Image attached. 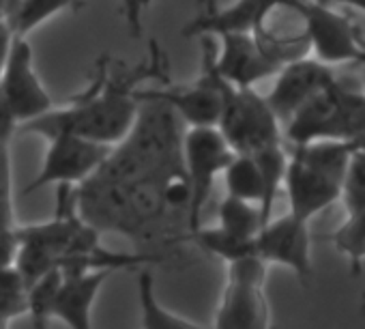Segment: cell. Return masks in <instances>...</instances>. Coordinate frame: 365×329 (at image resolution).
Listing matches in <instances>:
<instances>
[{
  "instance_id": "obj_1",
  "label": "cell",
  "mask_w": 365,
  "mask_h": 329,
  "mask_svg": "<svg viewBox=\"0 0 365 329\" xmlns=\"http://www.w3.org/2000/svg\"><path fill=\"white\" fill-rule=\"evenodd\" d=\"M150 50L153 56L146 65L118 78H112L106 69H101L84 93L76 95L67 106H54L50 112L20 125L18 133L48 138L58 131H69L114 146L127 136L138 116V84L153 76L168 78L165 61L159 54V48L153 46Z\"/></svg>"
},
{
  "instance_id": "obj_2",
  "label": "cell",
  "mask_w": 365,
  "mask_h": 329,
  "mask_svg": "<svg viewBox=\"0 0 365 329\" xmlns=\"http://www.w3.org/2000/svg\"><path fill=\"white\" fill-rule=\"evenodd\" d=\"M138 97L140 110L131 129L110 148L101 168L95 173L97 177L127 183L159 171L182 166L180 144L185 123L165 101L144 95L140 88Z\"/></svg>"
},
{
  "instance_id": "obj_3",
  "label": "cell",
  "mask_w": 365,
  "mask_h": 329,
  "mask_svg": "<svg viewBox=\"0 0 365 329\" xmlns=\"http://www.w3.org/2000/svg\"><path fill=\"white\" fill-rule=\"evenodd\" d=\"M290 146L314 140L354 142L365 133V91H354L339 78L307 99L284 125Z\"/></svg>"
},
{
  "instance_id": "obj_4",
  "label": "cell",
  "mask_w": 365,
  "mask_h": 329,
  "mask_svg": "<svg viewBox=\"0 0 365 329\" xmlns=\"http://www.w3.org/2000/svg\"><path fill=\"white\" fill-rule=\"evenodd\" d=\"M235 151L217 125L190 127L182 133L180 159H182V173H185L190 186L187 233L202 224V211L211 198L215 179L224 173Z\"/></svg>"
},
{
  "instance_id": "obj_5",
  "label": "cell",
  "mask_w": 365,
  "mask_h": 329,
  "mask_svg": "<svg viewBox=\"0 0 365 329\" xmlns=\"http://www.w3.org/2000/svg\"><path fill=\"white\" fill-rule=\"evenodd\" d=\"M224 101L220 131L235 153H256L269 144L284 142L282 123L262 95L252 88H239L224 80Z\"/></svg>"
},
{
  "instance_id": "obj_6",
  "label": "cell",
  "mask_w": 365,
  "mask_h": 329,
  "mask_svg": "<svg viewBox=\"0 0 365 329\" xmlns=\"http://www.w3.org/2000/svg\"><path fill=\"white\" fill-rule=\"evenodd\" d=\"M46 140L48 151L43 166L24 190L26 194L43 190L48 186H80L101 168V163L112 148L110 144L69 131L52 133Z\"/></svg>"
},
{
  "instance_id": "obj_7",
  "label": "cell",
  "mask_w": 365,
  "mask_h": 329,
  "mask_svg": "<svg viewBox=\"0 0 365 329\" xmlns=\"http://www.w3.org/2000/svg\"><path fill=\"white\" fill-rule=\"evenodd\" d=\"M305 24V35L314 59L324 65L361 63L365 56V41L359 39L354 24L331 3L303 0L299 7Z\"/></svg>"
},
{
  "instance_id": "obj_8",
  "label": "cell",
  "mask_w": 365,
  "mask_h": 329,
  "mask_svg": "<svg viewBox=\"0 0 365 329\" xmlns=\"http://www.w3.org/2000/svg\"><path fill=\"white\" fill-rule=\"evenodd\" d=\"M0 93L20 125L54 108V101L35 69V52L26 35H16L14 39L7 65L0 74Z\"/></svg>"
},
{
  "instance_id": "obj_9",
  "label": "cell",
  "mask_w": 365,
  "mask_h": 329,
  "mask_svg": "<svg viewBox=\"0 0 365 329\" xmlns=\"http://www.w3.org/2000/svg\"><path fill=\"white\" fill-rule=\"evenodd\" d=\"M256 254L267 265H284L301 280H307L312 273L309 222L290 211L286 216L271 218L256 235Z\"/></svg>"
},
{
  "instance_id": "obj_10",
  "label": "cell",
  "mask_w": 365,
  "mask_h": 329,
  "mask_svg": "<svg viewBox=\"0 0 365 329\" xmlns=\"http://www.w3.org/2000/svg\"><path fill=\"white\" fill-rule=\"evenodd\" d=\"M277 80L269 95H264L267 103L284 125L307 99H312L316 93L327 88L337 80L331 65L320 63L318 59L301 56L294 59L275 74Z\"/></svg>"
},
{
  "instance_id": "obj_11",
  "label": "cell",
  "mask_w": 365,
  "mask_h": 329,
  "mask_svg": "<svg viewBox=\"0 0 365 329\" xmlns=\"http://www.w3.org/2000/svg\"><path fill=\"white\" fill-rule=\"evenodd\" d=\"M217 37L222 39V52H215V69L232 86L252 88L256 82L275 76L282 69L254 33L230 31Z\"/></svg>"
},
{
  "instance_id": "obj_12",
  "label": "cell",
  "mask_w": 365,
  "mask_h": 329,
  "mask_svg": "<svg viewBox=\"0 0 365 329\" xmlns=\"http://www.w3.org/2000/svg\"><path fill=\"white\" fill-rule=\"evenodd\" d=\"M284 188L288 196V211L305 222L341 196V179L324 173L294 153L288 155Z\"/></svg>"
},
{
  "instance_id": "obj_13",
  "label": "cell",
  "mask_w": 365,
  "mask_h": 329,
  "mask_svg": "<svg viewBox=\"0 0 365 329\" xmlns=\"http://www.w3.org/2000/svg\"><path fill=\"white\" fill-rule=\"evenodd\" d=\"M301 3L303 0H237L235 5H230L226 9H213L207 5V9L198 18L187 22L182 35L185 37H202V35L217 37V35L230 33V31L254 33L279 7L301 5Z\"/></svg>"
},
{
  "instance_id": "obj_14",
  "label": "cell",
  "mask_w": 365,
  "mask_h": 329,
  "mask_svg": "<svg viewBox=\"0 0 365 329\" xmlns=\"http://www.w3.org/2000/svg\"><path fill=\"white\" fill-rule=\"evenodd\" d=\"M269 325L264 282L228 278L222 303L215 314L220 329H262Z\"/></svg>"
},
{
  "instance_id": "obj_15",
  "label": "cell",
  "mask_w": 365,
  "mask_h": 329,
  "mask_svg": "<svg viewBox=\"0 0 365 329\" xmlns=\"http://www.w3.org/2000/svg\"><path fill=\"white\" fill-rule=\"evenodd\" d=\"M110 275L112 271L108 269L63 273V282L52 305V318H61L73 329H88L95 299Z\"/></svg>"
},
{
  "instance_id": "obj_16",
  "label": "cell",
  "mask_w": 365,
  "mask_h": 329,
  "mask_svg": "<svg viewBox=\"0 0 365 329\" xmlns=\"http://www.w3.org/2000/svg\"><path fill=\"white\" fill-rule=\"evenodd\" d=\"M284 144L286 142H277V144H269L264 148H258L256 153H250L258 161L262 183H264V196L260 203V213H262L264 224L273 218L271 216L273 205H275V198L279 194V188L284 186V175H286V166H288V153H286Z\"/></svg>"
},
{
  "instance_id": "obj_17",
  "label": "cell",
  "mask_w": 365,
  "mask_h": 329,
  "mask_svg": "<svg viewBox=\"0 0 365 329\" xmlns=\"http://www.w3.org/2000/svg\"><path fill=\"white\" fill-rule=\"evenodd\" d=\"M224 181H226V192L230 196L256 203L260 207L262 196H264V183L262 175L258 168V161L250 153H235V157L228 161L224 168Z\"/></svg>"
},
{
  "instance_id": "obj_18",
  "label": "cell",
  "mask_w": 365,
  "mask_h": 329,
  "mask_svg": "<svg viewBox=\"0 0 365 329\" xmlns=\"http://www.w3.org/2000/svg\"><path fill=\"white\" fill-rule=\"evenodd\" d=\"M138 301H140V312H142V327L146 329H196L200 327L194 320H187L170 312L157 299L153 273L146 269H142L138 275Z\"/></svg>"
},
{
  "instance_id": "obj_19",
  "label": "cell",
  "mask_w": 365,
  "mask_h": 329,
  "mask_svg": "<svg viewBox=\"0 0 365 329\" xmlns=\"http://www.w3.org/2000/svg\"><path fill=\"white\" fill-rule=\"evenodd\" d=\"M185 239L192 241L194 246H198L200 250L226 260V263L256 254V239H245V237L232 235V233L224 231L222 226L202 228V224H200L198 228L190 231L185 235Z\"/></svg>"
},
{
  "instance_id": "obj_20",
  "label": "cell",
  "mask_w": 365,
  "mask_h": 329,
  "mask_svg": "<svg viewBox=\"0 0 365 329\" xmlns=\"http://www.w3.org/2000/svg\"><path fill=\"white\" fill-rule=\"evenodd\" d=\"M220 226L232 235L245 237V239H256L258 231L262 228V213L256 203L237 198L226 194V198L220 205Z\"/></svg>"
},
{
  "instance_id": "obj_21",
  "label": "cell",
  "mask_w": 365,
  "mask_h": 329,
  "mask_svg": "<svg viewBox=\"0 0 365 329\" xmlns=\"http://www.w3.org/2000/svg\"><path fill=\"white\" fill-rule=\"evenodd\" d=\"M84 3L82 0H22L16 7V11L9 16V22L16 31V35H26L48 22L50 18L67 11V9H78Z\"/></svg>"
},
{
  "instance_id": "obj_22",
  "label": "cell",
  "mask_w": 365,
  "mask_h": 329,
  "mask_svg": "<svg viewBox=\"0 0 365 329\" xmlns=\"http://www.w3.org/2000/svg\"><path fill=\"white\" fill-rule=\"evenodd\" d=\"M61 282H63V271L61 267H54L26 286V314L31 316L33 327H48Z\"/></svg>"
},
{
  "instance_id": "obj_23",
  "label": "cell",
  "mask_w": 365,
  "mask_h": 329,
  "mask_svg": "<svg viewBox=\"0 0 365 329\" xmlns=\"http://www.w3.org/2000/svg\"><path fill=\"white\" fill-rule=\"evenodd\" d=\"M26 314V282L16 267L0 269V329Z\"/></svg>"
},
{
  "instance_id": "obj_24",
  "label": "cell",
  "mask_w": 365,
  "mask_h": 329,
  "mask_svg": "<svg viewBox=\"0 0 365 329\" xmlns=\"http://www.w3.org/2000/svg\"><path fill=\"white\" fill-rule=\"evenodd\" d=\"M348 216L365 209V151L352 148L341 181V196Z\"/></svg>"
},
{
  "instance_id": "obj_25",
  "label": "cell",
  "mask_w": 365,
  "mask_h": 329,
  "mask_svg": "<svg viewBox=\"0 0 365 329\" xmlns=\"http://www.w3.org/2000/svg\"><path fill=\"white\" fill-rule=\"evenodd\" d=\"M333 243L348 256L354 267L365 260V209L348 216L344 226L333 235Z\"/></svg>"
},
{
  "instance_id": "obj_26",
  "label": "cell",
  "mask_w": 365,
  "mask_h": 329,
  "mask_svg": "<svg viewBox=\"0 0 365 329\" xmlns=\"http://www.w3.org/2000/svg\"><path fill=\"white\" fill-rule=\"evenodd\" d=\"M18 254V228L0 226V269L14 267Z\"/></svg>"
},
{
  "instance_id": "obj_27",
  "label": "cell",
  "mask_w": 365,
  "mask_h": 329,
  "mask_svg": "<svg viewBox=\"0 0 365 329\" xmlns=\"http://www.w3.org/2000/svg\"><path fill=\"white\" fill-rule=\"evenodd\" d=\"M14 39H16V31H14L9 18H0V74H3V69L7 65Z\"/></svg>"
},
{
  "instance_id": "obj_28",
  "label": "cell",
  "mask_w": 365,
  "mask_h": 329,
  "mask_svg": "<svg viewBox=\"0 0 365 329\" xmlns=\"http://www.w3.org/2000/svg\"><path fill=\"white\" fill-rule=\"evenodd\" d=\"M331 5H339V7H350V9H356L361 14H365V0H327Z\"/></svg>"
},
{
  "instance_id": "obj_29",
  "label": "cell",
  "mask_w": 365,
  "mask_h": 329,
  "mask_svg": "<svg viewBox=\"0 0 365 329\" xmlns=\"http://www.w3.org/2000/svg\"><path fill=\"white\" fill-rule=\"evenodd\" d=\"M22 3V0H0V16H5V18H9L14 11H16V7Z\"/></svg>"
},
{
  "instance_id": "obj_30",
  "label": "cell",
  "mask_w": 365,
  "mask_h": 329,
  "mask_svg": "<svg viewBox=\"0 0 365 329\" xmlns=\"http://www.w3.org/2000/svg\"><path fill=\"white\" fill-rule=\"evenodd\" d=\"M361 67H363V91H365V56L361 59V63H359Z\"/></svg>"
},
{
  "instance_id": "obj_31",
  "label": "cell",
  "mask_w": 365,
  "mask_h": 329,
  "mask_svg": "<svg viewBox=\"0 0 365 329\" xmlns=\"http://www.w3.org/2000/svg\"><path fill=\"white\" fill-rule=\"evenodd\" d=\"M0 226H16V224H7V222L3 220V216H0Z\"/></svg>"
},
{
  "instance_id": "obj_32",
  "label": "cell",
  "mask_w": 365,
  "mask_h": 329,
  "mask_svg": "<svg viewBox=\"0 0 365 329\" xmlns=\"http://www.w3.org/2000/svg\"><path fill=\"white\" fill-rule=\"evenodd\" d=\"M0 18H5V16H0Z\"/></svg>"
}]
</instances>
